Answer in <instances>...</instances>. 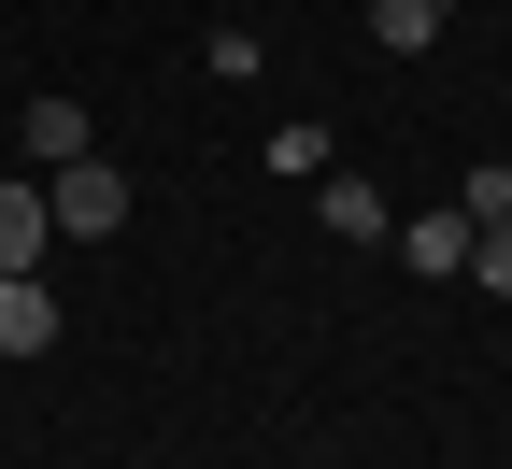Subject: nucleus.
<instances>
[{
    "label": "nucleus",
    "instance_id": "nucleus-2",
    "mask_svg": "<svg viewBox=\"0 0 512 469\" xmlns=\"http://www.w3.org/2000/svg\"><path fill=\"white\" fill-rule=\"evenodd\" d=\"M43 242H57L43 171H0V285H15V271H43Z\"/></svg>",
    "mask_w": 512,
    "mask_h": 469
},
{
    "label": "nucleus",
    "instance_id": "nucleus-9",
    "mask_svg": "<svg viewBox=\"0 0 512 469\" xmlns=\"http://www.w3.org/2000/svg\"><path fill=\"white\" fill-rule=\"evenodd\" d=\"M456 214H470V228H512V171H498V157L470 171V199H456Z\"/></svg>",
    "mask_w": 512,
    "mask_h": 469
},
{
    "label": "nucleus",
    "instance_id": "nucleus-4",
    "mask_svg": "<svg viewBox=\"0 0 512 469\" xmlns=\"http://www.w3.org/2000/svg\"><path fill=\"white\" fill-rule=\"evenodd\" d=\"M313 214H328L342 242H399V214H384V199H370L356 171H328V185H313Z\"/></svg>",
    "mask_w": 512,
    "mask_h": 469
},
{
    "label": "nucleus",
    "instance_id": "nucleus-3",
    "mask_svg": "<svg viewBox=\"0 0 512 469\" xmlns=\"http://www.w3.org/2000/svg\"><path fill=\"white\" fill-rule=\"evenodd\" d=\"M399 256H413L427 285H456L470 271V214H399Z\"/></svg>",
    "mask_w": 512,
    "mask_h": 469
},
{
    "label": "nucleus",
    "instance_id": "nucleus-1",
    "mask_svg": "<svg viewBox=\"0 0 512 469\" xmlns=\"http://www.w3.org/2000/svg\"><path fill=\"white\" fill-rule=\"evenodd\" d=\"M43 199H57V242H114V228H128V171H114L100 143H86L72 171H43Z\"/></svg>",
    "mask_w": 512,
    "mask_h": 469
},
{
    "label": "nucleus",
    "instance_id": "nucleus-10",
    "mask_svg": "<svg viewBox=\"0 0 512 469\" xmlns=\"http://www.w3.org/2000/svg\"><path fill=\"white\" fill-rule=\"evenodd\" d=\"M470 271H484V299H512V228H470Z\"/></svg>",
    "mask_w": 512,
    "mask_h": 469
},
{
    "label": "nucleus",
    "instance_id": "nucleus-5",
    "mask_svg": "<svg viewBox=\"0 0 512 469\" xmlns=\"http://www.w3.org/2000/svg\"><path fill=\"white\" fill-rule=\"evenodd\" d=\"M57 342V299H43V271H15L0 285V356H43Z\"/></svg>",
    "mask_w": 512,
    "mask_h": 469
},
{
    "label": "nucleus",
    "instance_id": "nucleus-7",
    "mask_svg": "<svg viewBox=\"0 0 512 469\" xmlns=\"http://www.w3.org/2000/svg\"><path fill=\"white\" fill-rule=\"evenodd\" d=\"M86 157V100H29V171H72Z\"/></svg>",
    "mask_w": 512,
    "mask_h": 469
},
{
    "label": "nucleus",
    "instance_id": "nucleus-6",
    "mask_svg": "<svg viewBox=\"0 0 512 469\" xmlns=\"http://www.w3.org/2000/svg\"><path fill=\"white\" fill-rule=\"evenodd\" d=\"M441 15H456V0H370V43H384V57H427Z\"/></svg>",
    "mask_w": 512,
    "mask_h": 469
},
{
    "label": "nucleus",
    "instance_id": "nucleus-8",
    "mask_svg": "<svg viewBox=\"0 0 512 469\" xmlns=\"http://www.w3.org/2000/svg\"><path fill=\"white\" fill-rule=\"evenodd\" d=\"M271 171H285V185H328V128L285 114V128H271Z\"/></svg>",
    "mask_w": 512,
    "mask_h": 469
}]
</instances>
